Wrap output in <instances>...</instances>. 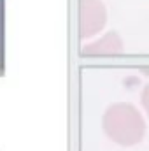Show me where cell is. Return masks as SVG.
Segmentation results:
<instances>
[{
    "instance_id": "6da1fadb",
    "label": "cell",
    "mask_w": 149,
    "mask_h": 151,
    "mask_svg": "<svg viewBox=\"0 0 149 151\" xmlns=\"http://www.w3.org/2000/svg\"><path fill=\"white\" fill-rule=\"evenodd\" d=\"M104 130L114 142L121 146H135L144 139L146 125L132 106H112L104 118Z\"/></svg>"
},
{
    "instance_id": "7a4b0ae2",
    "label": "cell",
    "mask_w": 149,
    "mask_h": 151,
    "mask_svg": "<svg viewBox=\"0 0 149 151\" xmlns=\"http://www.w3.org/2000/svg\"><path fill=\"white\" fill-rule=\"evenodd\" d=\"M142 100H144V106H146V111L149 114V86L146 88V91H144V97H142Z\"/></svg>"
}]
</instances>
